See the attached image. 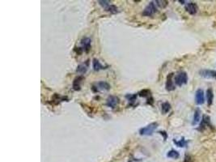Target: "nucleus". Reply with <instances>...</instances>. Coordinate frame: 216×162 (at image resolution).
Returning <instances> with one entry per match:
<instances>
[{"label":"nucleus","mask_w":216,"mask_h":162,"mask_svg":"<svg viewBox=\"0 0 216 162\" xmlns=\"http://www.w3.org/2000/svg\"><path fill=\"white\" fill-rule=\"evenodd\" d=\"M174 82L175 84L179 87H181L184 84H186L188 82V76L186 71L180 70L174 77Z\"/></svg>","instance_id":"nucleus-1"},{"label":"nucleus","mask_w":216,"mask_h":162,"mask_svg":"<svg viewBox=\"0 0 216 162\" xmlns=\"http://www.w3.org/2000/svg\"><path fill=\"white\" fill-rule=\"evenodd\" d=\"M111 89V86L106 81H100L91 86L92 92H98L100 91H108Z\"/></svg>","instance_id":"nucleus-2"},{"label":"nucleus","mask_w":216,"mask_h":162,"mask_svg":"<svg viewBox=\"0 0 216 162\" xmlns=\"http://www.w3.org/2000/svg\"><path fill=\"white\" fill-rule=\"evenodd\" d=\"M158 126V123L157 122H152L150 123L149 125H147L145 127H143L139 130V134L141 135H151L153 132L155 131V129Z\"/></svg>","instance_id":"nucleus-3"},{"label":"nucleus","mask_w":216,"mask_h":162,"mask_svg":"<svg viewBox=\"0 0 216 162\" xmlns=\"http://www.w3.org/2000/svg\"><path fill=\"white\" fill-rule=\"evenodd\" d=\"M157 7H156V4H155V2H151V3L147 5V6L145 7V9L143 10V15L144 16H151L153 15L155 13L157 12Z\"/></svg>","instance_id":"nucleus-4"},{"label":"nucleus","mask_w":216,"mask_h":162,"mask_svg":"<svg viewBox=\"0 0 216 162\" xmlns=\"http://www.w3.org/2000/svg\"><path fill=\"white\" fill-rule=\"evenodd\" d=\"M199 74L202 77L207 78V79H214L216 80V71L214 70H208V69H203L199 71Z\"/></svg>","instance_id":"nucleus-5"},{"label":"nucleus","mask_w":216,"mask_h":162,"mask_svg":"<svg viewBox=\"0 0 216 162\" xmlns=\"http://www.w3.org/2000/svg\"><path fill=\"white\" fill-rule=\"evenodd\" d=\"M210 117L207 116V115H203V118H202V122L200 123L199 125V127L198 128V130L199 131H205V129L210 126L211 127V125H210Z\"/></svg>","instance_id":"nucleus-6"},{"label":"nucleus","mask_w":216,"mask_h":162,"mask_svg":"<svg viewBox=\"0 0 216 162\" xmlns=\"http://www.w3.org/2000/svg\"><path fill=\"white\" fill-rule=\"evenodd\" d=\"M195 102L198 105L204 104V102H205V96H204V92L202 89H199L196 91V93H195Z\"/></svg>","instance_id":"nucleus-7"},{"label":"nucleus","mask_w":216,"mask_h":162,"mask_svg":"<svg viewBox=\"0 0 216 162\" xmlns=\"http://www.w3.org/2000/svg\"><path fill=\"white\" fill-rule=\"evenodd\" d=\"M173 73H170L167 77V80H166V84H165V88L166 90L170 92V91H173L175 90V84L173 81Z\"/></svg>","instance_id":"nucleus-8"},{"label":"nucleus","mask_w":216,"mask_h":162,"mask_svg":"<svg viewBox=\"0 0 216 162\" xmlns=\"http://www.w3.org/2000/svg\"><path fill=\"white\" fill-rule=\"evenodd\" d=\"M119 104V98L116 96H109L107 99L106 105L107 106L114 109V108Z\"/></svg>","instance_id":"nucleus-9"},{"label":"nucleus","mask_w":216,"mask_h":162,"mask_svg":"<svg viewBox=\"0 0 216 162\" xmlns=\"http://www.w3.org/2000/svg\"><path fill=\"white\" fill-rule=\"evenodd\" d=\"M186 10L187 12L190 14V15H195L196 13L198 12V5L195 3H188L186 5Z\"/></svg>","instance_id":"nucleus-10"},{"label":"nucleus","mask_w":216,"mask_h":162,"mask_svg":"<svg viewBox=\"0 0 216 162\" xmlns=\"http://www.w3.org/2000/svg\"><path fill=\"white\" fill-rule=\"evenodd\" d=\"M91 41L89 37H83L80 43L83 46V49L85 50L86 52L88 53L90 50V48H91Z\"/></svg>","instance_id":"nucleus-11"},{"label":"nucleus","mask_w":216,"mask_h":162,"mask_svg":"<svg viewBox=\"0 0 216 162\" xmlns=\"http://www.w3.org/2000/svg\"><path fill=\"white\" fill-rule=\"evenodd\" d=\"M89 66V60H87L85 62H83L82 64H79L77 67L76 71L79 74H85L87 72V70L88 69Z\"/></svg>","instance_id":"nucleus-12"},{"label":"nucleus","mask_w":216,"mask_h":162,"mask_svg":"<svg viewBox=\"0 0 216 162\" xmlns=\"http://www.w3.org/2000/svg\"><path fill=\"white\" fill-rule=\"evenodd\" d=\"M201 110L200 109L197 108L194 111V118H193V122H192V125L195 126L197 123L199 122L201 119Z\"/></svg>","instance_id":"nucleus-13"},{"label":"nucleus","mask_w":216,"mask_h":162,"mask_svg":"<svg viewBox=\"0 0 216 162\" xmlns=\"http://www.w3.org/2000/svg\"><path fill=\"white\" fill-rule=\"evenodd\" d=\"M207 104L210 106L213 103L214 100V92L212 89H208L207 91Z\"/></svg>","instance_id":"nucleus-14"},{"label":"nucleus","mask_w":216,"mask_h":162,"mask_svg":"<svg viewBox=\"0 0 216 162\" xmlns=\"http://www.w3.org/2000/svg\"><path fill=\"white\" fill-rule=\"evenodd\" d=\"M83 80V76L76 77L73 81V89L75 91H79L80 90V83Z\"/></svg>","instance_id":"nucleus-15"},{"label":"nucleus","mask_w":216,"mask_h":162,"mask_svg":"<svg viewBox=\"0 0 216 162\" xmlns=\"http://www.w3.org/2000/svg\"><path fill=\"white\" fill-rule=\"evenodd\" d=\"M92 67H93V69H94L96 71L102 70V69H105L104 67H103V66L101 64L100 61H99L98 59H96V58H93V60H92Z\"/></svg>","instance_id":"nucleus-16"},{"label":"nucleus","mask_w":216,"mask_h":162,"mask_svg":"<svg viewBox=\"0 0 216 162\" xmlns=\"http://www.w3.org/2000/svg\"><path fill=\"white\" fill-rule=\"evenodd\" d=\"M173 143L176 144L177 146H178V147H186V145H187V144H188V141H186V139H185V138H181L179 141H177L176 139H173Z\"/></svg>","instance_id":"nucleus-17"},{"label":"nucleus","mask_w":216,"mask_h":162,"mask_svg":"<svg viewBox=\"0 0 216 162\" xmlns=\"http://www.w3.org/2000/svg\"><path fill=\"white\" fill-rule=\"evenodd\" d=\"M167 156L169 158H173V159H177V158H179L180 154L176 150H170L167 153Z\"/></svg>","instance_id":"nucleus-18"},{"label":"nucleus","mask_w":216,"mask_h":162,"mask_svg":"<svg viewBox=\"0 0 216 162\" xmlns=\"http://www.w3.org/2000/svg\"><path fill=\"white\" fill-rule=\"evenodd\" d=\"M171 110V105L168 103V102H165V103H163L162 104V106H161V110H162V113L165 114V113H168Z\"/></svg>","instance_id":"nucleus-19"},{"label":"nucleus","mask_w":216,"mask_h":162,"mask_svg":"<svg viewBox=\"0 0 216 162\" xmlns=\"http://www.w3.org/2000/svg\"><path fill=\"white\" fill-rule=\"evenodd\" d=\"M155 3L156 4V6H158L160 8H165L168 4V2L165 1V0H156Z\"/></svg>","instance_id":"nucleus-20"},{"label":"nucleus","mask_w":216,"mask_h":162,"mask_svg":"<svg viewBox=\"0 0 216 162\" xmlns=\"http://www.w3.org/2000/svg\"><path fill=\"white\" fill-rule=\"evenodd\" d=\"M105 11L109 12L112 13V14H115V13L118 12V8L115 6V5H109L107 7Z\"/></svg>","instance_id":"nucleus-21"},{"label":"nucleus","mask_w":216,"mask_h":162,"mask_svg":"<svg viewBox=\"0 0 216 162\" xmlns=\"http://www.w3.org/2000/svg\"><path fill=\"white\" fill-rule=\"evenodd\" d=\"M150 93H151V92H150L149 89H143V90H142L141 92H138V96H140V97H146L150 96Z\"/></svg>","instance_id":"nucleus-22"},{"label":"nucleus","mask_w":216,"mask_h":162,"mask_svg":"<svg viewBox=\"0 0 216 162\" xmlns=\"http://www.w3.org/2000/svg\"><path fill=\"white\" fill-rule=\"evenodd\" d=\"M98 3H99L101 7H103L104 9H106L109 6V5H111V4H110V1H105V0H104H104L98 1Z\"/></svg>","instance_id":"nucleus-23"},{"label":"nucleus","mask_w":216,"mask_h":162,"mask_svg":"<svg viewBox=\"0 0 216 162\" xmlns=\"http://www.w3.org/2000/svg\"><path fill=\"white\" fill-rule=\"evenodd\" d=\"M137 94H134V95H127L126 96V98H128L129 101H131V102H134L136 98H137Z\"/></svg>","instance_id":"nucleus-24"},{"label":"nucleus","mask_w":216,"mask_h":162,"mask_svg":"<svg viewBox=\"0 0 216 162\" xmlns=\"http://www.w3.org/2000/svg\"><path fill=\"white\" fill-rule=\"evenodd\" d=\"M183 162H194V158H193V156H190V155H186L185 159H184V161Z\"/></svg>","instance_id":"nucleus-25"},{"label":"nucleus","mask_w":216,"mask_h":162,"mask_svg":"<svg viewBox=\"0 0 216 162\" xmlns=\"http://www.w3.org/2000/svg\"><path fill=\"white\" fill-rule=\"evenodd\" d=\"M159 133L160 135H163V137H164V139H165V141L167 139V134L166 133V131H159Z\"/></svg>","instance_id":"nucleus-26"},{"label":"nucleus","mask_w":216,"mask_h":162,"mask_svg":"<svg viewBox=\"0 0 216 162\" xmlns=\"http://www.w3.org/2000/svg\"><path fill=\"white\" fill-rule=\"evenodd\" d=\"M147 104H149V105H152L153 104V98L151 97L150 98H148V100H147Z\"/></svg>","instance_id":"nucleus-27"}]
</instances>
